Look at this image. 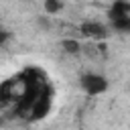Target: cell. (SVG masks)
Masks as SVG:
<instances>
[{"mask_svg": "<svg viewBox=\"0 0 130 130\" xmlns=\"http://www.w3.org/2000/svg\"><path fill=\"white\" fill-rule=\"evenodd\" d=\"M112 28L116 32H130V16H122V18H116V20H110Z\"/></svg>", "mask_w": 130, "mask_h": 130, "instance_id": "6", "label": "cell"}, {"mask_svg": "<svg viewBox=\"0 0 130 130\" xmlns=\"http://www.w3.org/2000/svg\"><path fill=\"white\" fill-rule=\"evenodd\" d=\"M122 16H130V2H126V0H116V2L108 8V18H110V20H116V18H122Z\"/></svg>", "mask_w": 130, "mask_h": 130, "instance_id": "4", "label": "cell"}, {"mask_svg": "<svg viewBox=\"0 0 130 130\" xmlns=\"http://www.w3.org/2000/svg\"><path fill=\"white\" fill-rule=\"evenodd\" d=\"M79 83L87 95H100L108 89V79L102 73H83Z\"/></svg>", "mask_w": 130, "mask_h": 130, "instance_id": "1", "label": "cell"}, {"mask_svg": "<svg viewBox=\"0 0 130 130\" xmlns=\"http://www.w3.org/2000/svg\"><path fill=\"white\" fill-rule=\"evenodd\" d=\"M79 30H81L83 37H89V39H95V41H104V39L110 37V28H108L106 24L98 22V20H87V22H83V24L79 26Z\"/></svg>", "mask_w": 130, "mask_h": 130, "instance_id": "2", "label": "cell"}, {"mask_svg": "<svg viewBox=\"0 0 130 130\" xmlns=\"http://www.w3.org/2000/svg\"><path fill=\"white\" fill-rule=\"evenodd\" d=\"M39 24H41L43 28H51V20H47L45 16H39Z\"/></svg>", "mask_w": 130, "mask_h": 130, "instance_id": "9", "label": "cell"}, {"mask_svg": "<svg viewBox=\"0 0 130 130\" xmlns=\"http://www.w3.org/2000/svg\"><path fill=\"white\" fill-rule=\"evenodd\" d=\"M8 39H10V30H6L4 26H0V47H2Z\"/></svg>", "mask_w": 130, "mask_h": 130, "instance_id": "8", "label": "cell"}, {"mask_svg": "<svg viewBox=\"0 0 130 130\" xmlns=\"http://www.w3.org/2000/svg\"><path fill=\"white\" fill-rule=\"evenodd\" d=\"M61 47H63V51L69 53V55H77V53L81 51V43H79L77 39H63V41H61Z\"/></svg>", "mask_w": 130, "mask_h": 130, "instance_id": "5", "label": "cell"}, {"mask_svg": "<svg viewBox=\"0 0 130 130\" xmlns=\"http://www.w3.org/2000/svg\"><path fill=\"white\" fill-rule=\"evenodd\" d=\"M61 8H63V4L57 2V0H47V2H45V10H47L49 14H55V12H59Z\"/></svg>", "mask_w": 130, "mask_h": 130, "instance_id": "7", "label": "cell"}, {"mask_svg": "<svg viewBox=\"0 0 130 130\" xmlns=\"http://www.w3.org/2000/svg\"><path fill=\"white\" fill-rule=\"evenodd\" d=\"M49 110H51V89L45 85L43 91H41V95L37 98V102H35L32 108H30V120L43 118L45 114H49Z\"/></svg>", "mask_w": 130, "mask_h": 130, "instance_id": "3", "label": "cell"}]
</instances>
